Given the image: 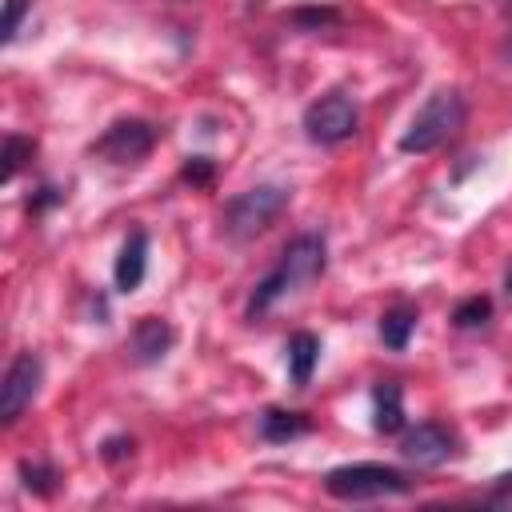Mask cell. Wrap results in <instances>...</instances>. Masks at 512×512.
<instances>
[{
	"label": "cell",
	"instance_id": "1",
	"mask_svg": "<svg viewBox=\"0 0 512 512\" xmlns=\"http://www.w3.org/2000/svg\"><path fill=\"white\" fill-rule=\"evenodd\" d=\"M324 268H328V240H324V232H300V236H292V240L280 248L276 264H272V268L256 280V288L248 292L244 316H248V320H260L272 304H280L284 296H292V292L308 288L312 280H320Z\"/></svg>",
	"mask_w": 512,
	"mask_h": 512
},
{
	"label": "cell",
	"instance_id": "2",
	"mask_svg": "<svg viewBox=\"0 0 512 512\" xmlns=\"http://www.w3.org/2000/svg\"><path fill=\"white\" fill-rule=\"evenodd\" d=\"M464 116H468V104L456 88H436L420 108L416 116L408 120L404 136H400V152L404 156H428L436 148H444L460 128H464Z\"/></svg>",
	"mask_w": 512,
	"mask_h": 512
},
{
	"label": "cell",
	"instance_id": "3",
	"mask_svg": "<svg viewBox=\"0 0 512 512\" xmlns=\"http://www.w3.org/2000/svg\"><path fill=\"white\" fill-rule=\"evenodd\" d=\"M416 488V480L404 468L392 464H376V460H360V464H340L324 472V492L332 500H384V496H408Z\"/></svg>",
	"mask_w": 512,
	"mask_h": 512
},
{
	"label": "cell",
	"instance_id": "4",
	"mask_svg": "<svg viewBox=\"0 0 512 512\" xmlns=\"http://www.w3.org/2000/svg\"><path fill=\"white\" fill-rule=\"evenodd\" d=\"M288 200H292V192H288L284 184H252V188L236 192V196L224 204V212H220V232H224L228 240L244 244V240L260 236V232L288 208Z\"/></svg>",
	"mask_w": 512,
	"mask_h": 512
},
{
	"label": "cell",
	"instance_id": "5",
	"mask_svg": "<svg viewBox=\"0 0 512 512\" xmlns=\"http://www.w3.org/2000/svg\"><path fill=\"white\" fill-rule=\"evenodd\" d=\"M156 144H160V128H156L152 120H144V116H120V120H112V124L88 144V152L100 156V160H108V164H120V168H124V164H144Z\"/></svg>",
	"mask_w": 512,
	"mask_h": 512
},
{
	"label": "cell",
	"instance_id": "6",
	"mask_svg": "<svg viewBox=\"0 0 512 512\" xmlns=\"http://www.w3.org/2000/svg\"><path fill=\"white\" fill-rule=\"evenodd\" d=\"M300 124H304V136H308L312 144L336 148V144H344V140L356 136V128H360V108H356V100L344 96V92H324L320 100H312V104L304 108Z\"/></svg>",
	"mask_w": 512,
	"mask_h": 512
},
{
	"label": "cell",
	"instance_id": "7",
	"mask_svg": "<svg viewBox=\"0 0 512 512\" xmlns=\"http://www.w3.org/2000/svg\"><path fill=\"white\" fill-rule=\"evenodd\" d=\"M40 384H44V360H40V352H16L12 364H8V372H4V380H0V424L4 428H12L32 408Z\"/></svg>",
	"mask_w": 512,
	"mask_h": 512
},
{
	"label": "cell",
	"instance_id": "8",
	"mask_svg": "<svg viewBox=\"0 0 512 512\" xmlns=\"http://www.w3.org/2000/svg\"><path fill=\"white\" fill-rule=\"evenodd\" d=\"M400 456L416 468H440L448 460H460L464 456V444L460 436L440 424V420H420L416 428H404L400 436Z\"/></svg>",
	"mask_w": 512,
	"mask_h": 512
},
{
	"label": "cell",
	"instance_id": "9",
	"mask_svg": "<svg viewBox=\"0 0 512 512\" xmlns=\"http://www.w3.org/2000/svg\"><path fill=\"white\" fill-rule=\"evenodd\" d=\"M172 344H176V328H172L164 316H140V320L132 324L128 340H124L128 360L140 364V368L160 364V360L172 352Z\"/></svg>",
	"mask_w": 512,
	"mask_h": 512
},
{
	"label": "cell",
	"instance_id": "10",
	"mask_svg": "<svg viewBox=\"0 0 512 512\" xmlns=\"http://www.w3.org/2000/svg\"><path fill=\"white\" fill-rule=\"evenodd\" d=\"M144 272H148V232L144 228H132L128 236H124V244H120V252H116V264H112V284H116V292H136L140 288V280H144Z\"/></svg>",
	"mask_w": 512,
	"mask_h": 512
},
{
	"label": "cell",
	"instance_id": "11",
	"mask_svg": "<svg viewBox=\"0 0 512 512\" xmlns=\"http://www.w3.org/2000/svg\"><path fill=\"white\" fill-rule=\"evenodd\" d=\"M372 428L380 436H396L408 428V416H404V384L400 380H380L372 388Z\"/></svg>",
	"mask_w": 512,
	"mask_h": 512
},
{
	"label": "cell",
	"instance_id": "12",
	"mask_svg": "<svg viewBox=\"0 0 512 512\" xmlns=\"http://www.w3.org/2000/svg\"><path fill=\"white\" fill-rule=\"evenodd\" d=\"M256 432H260V440H264V444H288V440L308 436V432H312V420H308V412L276 408V404H272V408H264V412H260Z\"/></svg>",
	"mask_w": 512,
	"mask_h": 512
},
{
	"label": "cell",
	"instance_id": "13",
	"mask_svg": "<svg viewBox=\"0 0 512 512\" xmlns=\"http://www.w3.org/2000/svg\"><path fill=\"white\" fill-rule=\"evenodd\" d=\"M284 356H288V380H292V388H308L312 384V372L320 364V336L316 332H292L288 344H284Z\"/></svg>",
	"mask_w": 512,
	"mask_h": 512
},
{
	"label": "cell",
	"instance_id": "14",
	"mask_svg": "<svg viewBox=\"0 0 512 512\" xmlns=\"http://www.w3.org/2000/svg\"><path fill=\"white\" fill-rule=\"evenodd\" d=\"M416 320H420V312H416L412 304H392V308L380 316V324H376L384 348H388V352H404L408 340H412V332H416Z\"/></svg>",
	"mask_w": 512,
	"mask_h": 512
},
{
	"label": "cell",
	"instance_id": "15",
	"mask_svg": "<svg viewBox=\"0 0 512 512\" xmlns=\"http://www.w3.org/2000/svg\"><path fill=\"white\" fill-rule=\"evenodd\" d=\"M20 484L32 492V496H52L56 488H60V468L52 464V460H20Z\"/></svg>",
	"mask_w": 512,
	"mask_h": 512
},
{
	"label": "cell",
	"instance_id": "16",
	"mask_svg": "<svg viewBox=\"0 0 512 512\" xmlns=\"http://www.w3.org/2000/svg\"><path fill=\"white\" fill-rule=\"evenodd\" d=\"M492 320V300L488 296H464L456 308H452V328H460V332H472V328H484Z\"/></svg>",
	"mask_w": 512,
	"mask_h": 512
},
{
	"label": "cell",
	"instance_id": "17",
	"mask_svg": "<svg viewBox=\"0 0 512 512\" xmlns=\"http://www.w3.org/2000/svg\"><path fill=\"white\" fill-rule=\"evenodd\" d=\"M32 152H36V140L32 136H20V132H8L4 136V184L16 180V172L32 160Z\"/></svg>",
	"mask_w": 512,
	"mask_h": 512
},
{
	"label": "cell",
	"instance_id": "18",
	"mask_svg": "<svg viewBox=\"0 0 512 512\" xmlns=\"http://www.w3.org/2000/svg\"><path fill=\"white\" fill-rule=\"evenodd\" d=\"M180 180L192 184V188H208V184L216 180V164H212L208 156H188V160L180 164Z\"/></svg>",
	"mask_w": 512,
	"mask_h": 512
},
{
	"label": "cell",
	"instance_id": "19",
	"mask_svg": "<svg viewBox=\"0 0 512 512\" xmlns=\"http://www.w3.org/2000/svg\"><path fill=\"white\" fill-rule=\"evenodd\" d=\"M56 204H64V188H56V184H40V188L28 196V216H44V212L56 208Z\"/></svg>",
	"mask_w": 512,
	"mask_h": 512
},
{
	"label": "cell",
	"instance_id": "20",
	"mask_svg": "<svg viewBox=\"0 0 512 512\" xmlns=\"http://www.w3.org/2000/svg\"><path fill=\"white\" fill-rule=\"evenodd\" d=\"M132 448H136V440H132L128 432H116V436H108V440L100 444V460H104V464H120V460L132 456Z\"/></svg>",
	"mask_w": 512,
	"mask_h": 512
},
{
	"label": "cell",
	"instance_id": "21",
	"mask_svg": "<svg viewBox=\"0 0 512 512\" xmlns=\"http://www.w3.org/2000/svg\"><path fill=\"white\" fill-rule=\"evenodd\" d=\"M28 8H32V0H8V12H4V44H12L20 36V24H24Z\"/></svg>",
	"mask_w": 512,
	"mask_h": 512
},
{
	"label": "cell",
	"instance_id": "22",
	"mask_svg": "<svg viewBox=\"0 0 512 512\" xmlns=\"http://www.w3.org/2000/svg\"><path fill=\"white\" fill-rule=\"evenodd\" d=\"M340 12L336 8H296L292 12V24H300V28H320V24H332Z\"/></svg>",
	"mask_w": 512,
	"mask_h": 512
},
{
	"label": "cell",
	"instance_id": "23",
	"mask_svg": "<svg viewBox=\"0 0 512 512\" xmlns=\"http://www.w3.org/2000/svg\"><path fill=\"white\" fill-rule=\"evenodd\" d=\"M496 496H512V472L492 476V484H488V500H496Z\"/></svg>",
	"mask_w": 512,
	"mask_h": 512
},
{
	"label": "cell",
	"instance_id": "24",
	"mask_svg": "<svg viewBox=\"0 0 512 512\" xmlns=\"http://www.w3.org/2000/svg\"><path fill=\"white\" fill-rule=\"evenodd\" d=\"M504 296H508V300H512V268H508V272H504Z\"/></svg>",
	"mask_w": 512,
	"mask_h": 512
},
{
	"label": "cell",
	"instance_id": "25",
	"mask_svg": "<svg viewBox=\"0 0 512 512\" xmlns=\"http://www.w3.org/2000/svg\"><path fill=\"white\" fill-rule=\"evenodd\" d=\"M500 4H504V0H500Z\"/></svg>",
	"mask_w": 512,
	"mask_h": 512
}]
</instances>
